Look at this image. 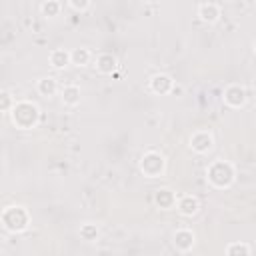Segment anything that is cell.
Segmentation results:
<instances>
[{"instance_id":"cell-1","label":"cell","mask_w":256,"mask_h":256,"mask_svg":"<svg viewBox=\"0 0 256 256\" xmlns=\"http://www.w3.org/2000/svg\"><path fill=\"white\" fill-rule=\"evenodd\" d=\"M8 116L18 130H34L40 122V108L32 100H16Z\"/></svg>"},{"instance_id":"cell-2","label":"cell","mask_w":256,"mask_h":256,"mask_svg":"<svg viewBox=\"0 0 256 256\" xmlns=\"http://www.w3.org/2000/svg\"><path fill=\"white\" fill-rule=\"evenodd\" d=\"M236 180V168L228 160H212L206 166V182L216 190H226Z\"/></svg>"},{"instance_id":"cell-3","label":"cell","mask_w":256,"mask_h":256,"mask_svg":"<svg viewBox=\"0 0 256 256\" xmlns=\"http://www.w3.org/2000/svg\"><path fill=\"white\" fill-rule=\"evenodd\" d=\"M0 222H2V228L6 232L20 234V232H26L28 226H30V212L22 204H10L2 210Z\"/></svg>"},{"instance_id":"cell-4","label":"cell","mask_w":256,"mask_h":256,"mask_svg":"<svg viewBox=\"0 0 256 256\" xmlns=\"http://www.w3.org/2000/svg\"><path fill=\"white\" fill-rule=\"evenodd\" d=\"M138 168L146 178H160L166 172V158L158 150H146L138 160Z\"/></svg>"},{"instance_id":"cell-5","label":"cell","mask_w":256,"mask_h":256,"mask_svg":"<svg viewBox=\"0 0 256 256\" xmlns=\"http://www.w3.org/2000/svg\"><path fill=\"white\" fill-rule=\"evenodd\" d=\"M246 100H248V92H246V88L242 86V84H238V82H232V84H228L226 88H224V92H222V102L228 106V108H242L244 104H246Z\"/></svg>"},{"instance_id":"cell-6","label":"cell","mask_w":256,"mask_h":256,"mask_svg":"<svg viewBox=\"0 0 256 256\" xmlns=\"http://www.w3.org/2000/svg\"><path fill=\"white\" fill-rule=\"evenodd\" d=\"M188 146L196 154H208L214 148V136H212L210 130H204V128L194 130L188 138Z\"/></svg>"},{"instance_id":"cell-7","label":"cell","mask_w":256,"mask_h":256,"mask_svg":"<svg viewBox=\"0 0 256 256\" xmlns=\"http://www.w3.org/2000/svg\"><path fill=\"white\" fill-rule=\"evenodd\" d=\"M148 90L156 96H168L174 90V78L166 72H156L148 80Z\"/></svg>"},{"instance_id":"cell-8","label":"cell","mask_w":256,"mask_h":256,"mask_svg":"<svg viewBox=\"0 0 256 256\" xmlns=\"http://www.w3.org/2000/svg\"><path fill=\"white\" fill-rule=\"evenodd\" d=\"M92 66L102 76H112L118 70V58L112 52H98L92 60Z\"/></svg>"},{"instance_id":"cell-9","label":"cell","mask_w":256,"mask_h":256,"mask_svg":"<svg viewBox=\"0 0 256 256\" xmlns=\"http://www.w3.org/2000/svg\"><path fill=\"white\" fill-rule=\"evenodd\" d=\"M196 244V234L190 230V228H178L174 234H172V246L180 252V254H186L194 248Z\"/></svg>"},{"instance_id":"cell-10","label":"cell","mask_w":256,"mask_h":256,"mask_svg":"<svg viewBox=\"0 0 256 256\" xmlns=\"http://www.w3.org/2000/svg\"><path fill=\"white\" fill-rule=\"evenodd\" d=\"M176 210L184 218H194L200 212V200L194 194H182L176 200Z\"/></svg>"},{"instance_id":"cell-11","label":"cell","mask_w":256,"mask_h":256,"mask_svg":"<svg viewBox=\"0 0 256 256\" xmlns=\"http://www.w3.org/2000/svg\"><path fill=\"white\" fill-rule=\"evenodd\" d=\"M196 16L204 24H216L220 20V16H222V10H220V6L216 2H202V4H198Z\"/></svg>"},{"instance_id":"cell-12","label":"cell","mask_w":256,"mask_h":256,"mask_svg":"<svg viewBox=\"0 0 256 256\" xmlns=\"http://www.w3.org/2000/svg\"><path fill=\"white\" fill-rule=\"evenodd\" d=\"M176 200H178V196L170 188H166V186L154 190V204L160 210H172V208H176Z\"/></svg>"},{"instance_id":"cell-13","label":"cell","mask_w":256,"mask_h":256,"mask_svg":"<svg viewBox=\"0 0 256 256\" xmlns=\"http://www.w3.org/2000/svg\"><path fill=\"white\" fill-rule=\"evenodd\" d=\"M60 100H62L64 106L76 108V106L80 104V100H82V90H80V86H78V84H66V86H62V88H60Z\"/></svg>"},{"instance_id":"cell-14","label":"cell","mask_w":256,"mask_h":256,"mask_svg":"<svg viewBox=\"0 0 256 256\" xmlns=\"http://www.w3.org/2000/svg\"><path fill=\"white\" fill-rule=\"evenodd\" d=\"M48 64H50L54 70H64L68 64H72L70 52H68L66 48H54V50H50V54H48Z\"/></svg>"},{"instance_id":"cell-15","label":"cell","mask_w":256,"mask_h":256,"mask_svg":"<svg viewBox=\"0 0 256 256\" xmlns=\"http://www.w3.org/2000/svg\"><path fill=\"white\" fill-rule=\"evenodd\" d=\"M36 90H38L40 96L50 98V96H54V94L60 90V86H58V80H56V78L44 76V78H40V80L36 82Z\"/></svg>"},{"instance_id":"cell-16","label":"cell","mask_w":256,"mask_h":256,"mask_svg":"<svg viewBox=\"0 0 256 256\" xmlns=\"http://www.w3.org/2000/svg\"><path fill=\"white\" fill-rule=\"evenodd\" d=\"M70 58H72V64H74V66H78V68H84V66L92 64V60H94V56H92L90 48H84V46L70 50Z\"/></svg>"},{"instance_id":"cell-17","label":"cell","mask_w":256,"mask_h":256,"mask_svg":"<svg viewBox=\"0 0 256 256\" xmlns=\"http://www.w3.org/2000/svg\"><path fill=\"white\" fill-rule=\"evenodd\" d=\"M78 234L84 242H96L100 238V228L94 224V222H84L80 228H78Z\"/></svg>"},{"instance_id":"cell-18","label":"cell","mask_w":256,"mask_h":256,"mask_svg":"<svg viewBox=\"0 0 256 256\" xmlns=\"http://www.w3.org/2000/svg\"><path fill=\"white\" fill-rule=\"evenodd\" d=\"M224 252L228 256H250L252 254V246L246 244V242H230L224 248Z\"/></svg>"},{"instance_id":"cell-19","label":"cell","mask_w":256,"mask_h":256,"mask_svg":"<svg viewBox=\"0 0 256 256\" xmlns=\"http://www.w3.org/2000/svg\"><path fill=\"white\" fill-rule=\"evenodd\" d=\"M60 10H62V6L58 0H44L40 4V12L44 18H56L60 14Z\"/></svg>"},{"instance_id":"cell-20","label":"cell","mask_w":256,"mask_h":256,"mask_svg":"<svg viewBox=\"0 0 256 256\" xmlns=\"http://www.w3.org/2000/svg\"><path fill=\"white\" fill-rule=\"evenodd\" d=\"M0 108H2V112L4 114H10V110L14 108V104H16V98L8 92V90H2V94H0Z\"/></svg>"},{"instance_id":"cell-21","label":"cell","mask_w":256,"mask_h":256,"mask_svg":"<svg viewBox=\"0 0 256 256\" xmlns=\"http://www.w3.org/2000/svg\"><path fill=\"white\" fill-rule=\"evenodd\" d=\"M68 6L76 12H86L90 8V0H68Z\"/></svg>"},{"instance_id":"cell-22","label":"cell","mask_w":256,"mask_h":256,"mask_svg":"<svg viewBox=\"0 0 256 256\" xmlns=\"http://www.w3.org/2000/svg\"><path fill=\"white\" fill-rule=\"evenodd\" d=\"M252 50H254V54H256V38H254V42H252Z\"/></svg>"}]
</instances>
